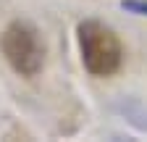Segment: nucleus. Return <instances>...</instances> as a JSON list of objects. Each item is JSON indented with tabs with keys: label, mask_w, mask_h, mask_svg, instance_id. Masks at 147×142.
<instances>
[{
	"label": "nucleus",
	"mask_w": 147,
	"mask_h": 142,
	"mask_svg": "<svg viewBox=\"0 0 147 142\" xmlns=\"http://www.w3.org/2000/svg\"><path fill=\"white\" fill-rule=\"evenodd\" d=\"M76 37H79L82 63L92 76H110L121 68V61H123L121 40L110 26L95 19H87L79 24Z\"/></svg>",
	"instance_id": "f257e3e1"
},
{
	"label": "nucleus",
	"mask_w": 147,
	"mask_h": 142,
	"mask_svg": "<svg viewBox=\"0 0 147 142\" xmlns=\"http://www.w3.org/2000/svg\"><path fill=\"white\" fill-rule=\"evenodd\" d=\"M0 50L8 66L21 76H37L45 63V45L29 21H11L0 34Z\"/></svg>",
	"instance_id": "f03ea898"
},
{
	"label": "nucleus",
	"mask_w": 147,
	"mask_h": 142,
	"mask_svg": "<svg viewBox=\"0 0 147 142\" xmlns=\"http://www.w3.org/2000/svg\"><path fill=\"white\" fill-rule=\"evenodd\" d=\"M121 8L137 16H147V0H121Z\"/></svg>",
	"instance_id": "7ed1b4c3"
}]
</instances>
